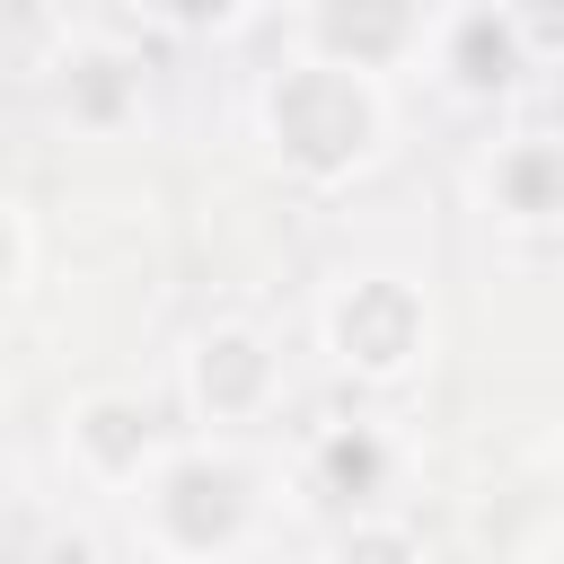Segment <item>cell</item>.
I'll list each match as a JSON object with an SVG mask.
<instances>
[{
  "label": "cell",
  "instance_id": "3957f363",
  "mask_svg": "<svg viewBox=\"0 0 564 564\" xmlns=\"http://www.w3.org/2000/svg\"><path fill=\"white\" fill-rule=\"evenodd\" d=\"M326 344H335V361L361 370V379H405L414 352L432 344V317H423V300H414L397 273H361V282H344V291L326 300Z\"/></svg>",
  "mask_w": 564,
  "mask_h": 564
},
{
  "label": "cell",
  "instance_id": "5b68a950",
  "mask_svg": "<svg viewBox=\"0 0 564 564\" xmlns=\"http://www.w3.org/2000/svg\"><path fill=\"white\" fill-rule=\"evenodd\" d=\"M264 388H273V352H264V335H247V326H212V335L194 344V405H203L212 423L256 414Z\"/></svg>",
  "mask_w": 564,
  "mask_h": 564
},
{
  "label": "cell",
  "instance_id": "8992f818",
  "mask_svg": "<svg viewBox=\"0 0 564 564\" xmlns=\"http://www.w3.org/2000/svg\"><path fill=\"white\" fill-rule=\"evenodd\" d=\"M150 26H176V35H203V26H229L247 0H132Z\"/></svg>",
  "mask_w": 564,
  "mask_h": 564
},
{
  "label": "cell",
  "instance_id": "7a4b0ae2",
  "mask_svg": "<svg viewBox=\"0 0 564 564\" xmlns=\"http://www.w3.org/2000/svg\"><path fill=\"white\" fill-rule=\"evenodd\" d=\"M132 520L159 555L212 564L256 529V476L229 449H159V467L132 485Z\"/></svg>",
  "mask_w": 564,
  "mask_h": 564
},
{
  "label": "cell",
  "instance_id": "277c9868",
  "mask_svg": "<svg viewBox=\"0 0 564 564\" xmlns=\"http://www.w3.org/2000/svg\"><path fill=\"white\" fill-rule=\"evenodd\" d=\"M62 441H70V458H79L97 485H141V476L159 467V423H150L141 397H88Z\"/></svg>",
  "mask_w": 564,
  "mask_h": 564
},
{
  "label": "cell",
  "instance_id": "6da1fadb",
  "mask_svg": "<svg viewBox=\"0 0 564 564\" xmlns=\"http://www.w3.org/2000/svg\"><path fill=\"white\" fill-rule=\"evenodd\" d=\"M256 115H264V141L300 176H352L388 141L379 70H344V62H317V53H300L291 70H273V88H264Z\"/></svg>",
  "mask_w": 564,
  "mask_h": 564
},
{
  "label": "cell",
  "instance_id": "52a82bcc",
  "mask_svg": "<svg viewBox=\"0 0 564 564\" xmlns=\"http://www.w3.org/2000/svg\"><path fill=\"white\" fill-rule=\"evenodd\" d=\"M18 264H26V229H18V212L0 203V291L18 282Z\"/></svg>",
  "mask_w": 564,
  "mask_h": 564
}]
</instances>
